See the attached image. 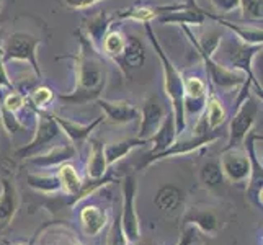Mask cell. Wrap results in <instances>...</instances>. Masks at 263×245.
Returning a JSON list of instances; mask_svg holds the SVG:
<instances>
[{
    "label": "cell",
    "instance_id": "obj_16",
    "mask_svg": "<svg viewBox=\"0 0 263 245\" xmlns=\"http://www.w3.org/2000/svg\"><path fill=\"white\" fill-rule=\"evenodd\" d=\"M183 222L185 225L188 224H193V228H198L201 232L204 234H210L214 235L219 232V219L217 216L210 210V208H192L183 217Z\"/></svg>",
    "mask_w": 263,
    "mask_h": 245
},
{
    "label": "cell",
    "instance_id": "obj_6",
    "mask_svg": "<svg viewBox=\"0 0 263 245\" xmlns=\"http://www.w3.org/2000/svg\"><path fill=\"white\" fill-rule=\"evenodd\" d=\"M134 196H136V180L133 175H128L123 180V213L120 216L121 229L128 243L141 239L139 217L134 210Z\"/></svg>",
    "mask_w": 263,
    "mask_h": 245
},
{
    "label": "cell",
    "instance_id": "obj_25",
    "mask_svg": "<svg viewBox=\"0 0 263 245\" xmlns=\"http://www.w3.org/2000/svg\"><path fill=\"white\" fill-rule=\"evenodd\" d=\"M144 144H147L146 139H139V138H134V139H123L120 142H111L103 149L105 152V159L108 165H113L115 162L121 160L123 157H126L131 150H134L136 147H141Z\"/></svg>",
    "mask_w": 263,
    "mask_h": 245
},
{
    "label": "cell",
    "instance_id": "obj_21",
    "mask_svg": "<svg viewBox=\"0 0 263 245\" xmlns=\"http://www.w3.org/2000/svg\"><path fill=\"white\" fill-rule=\"evenodd\" d=\"M76 154L77 150L72 144H64V146H58L51 149L49 152L43 154V156H33L28 162L38 167H51L70 160L72 157H76Z\"/></svg>",
    "mask_w": 263,
    "mask_h": 245
},
{
    "label": "cell",
    "instance_id": "obj_37",
    "mask_svg": "<svg viewBox=\"0 0 263 245\" xmlns=\"http://www.w3.org/2000/svg\"><path fill=\"white\" fill-rule=\"evenodd\" d=\"M108 245H128V240H126L123 229H121L120 217H116L111 224L110 234H108Z\"/></svg>",
    "mask_w": 263,
    "mask_h": 245
},
{
    "label": "cell",
    "instance_id": "obj_35",
    "mask_svg": "<svg viewBox=\"0 0 263 245\" xmlns=\"http://www.w3.org/2000/svg\"><path fill=\"white\" fill-rule=\"evenodd\" d=\"M26 103V98L23 97V93L20 92H16V90H10L2 100V103L0 105H4L7 110H10L13 113H16L18 110H22L23 105Z\"/></svg>",
    "mask_w": 263,
    "mask_h": 245
},
{
    "label": "cell",
    "instance_id": "obj_41",
    "mask_svg": "<svg viewBox=\"0 0 263 245\" xmlns=\"http://www.w3.org/2000/svg\"><path fill=\"white\" fill-rule=\"evenodd\" d=\"M196 240V234H195V228H186L181 234L180 240L177 242V245H192Z\"/></svg>",
    "mask_w": 263,
    "mask_h": 245
},
{
    "label": "cell",
    "instance_id": "obj_8",
    "mask_svg": "<svg viewBox=\"0 0 263 245\" xmlns=\"http://www.w3.org/2000/svg\"><path fill=\"white\" fill-rule=\"evenodd\" d=\"M219 165L222 175L232 183H243L250 178V159L246 152L239 150L237 147L222 150Z\"/></svg>",
    "mask_w": 263,
    "mask_h": 245
},
{
    "label": "cell",
    "instance_id": "obj_18",
    "mask_svg": "<svg viewBox=\"0 0 263 245\" xmlns=\"http://www.w3.org/2000/svg\"><path fill=\"white\" fill-rule=\"evenodd\" d=\"M111 22H113V18L108 16L106 12H98L97 15L90 16L84 23V30H85L84 34L87 36V40L92 43V46L98 52H102V43H103L105 34L110 30Z\"/></svg>",
    "mask_w": 263,
    "mask_h": 245
},
{
    "label": "cell",
    "instance_id": "obj_15",
    "mask_svg": "<svg viewBox=\"0 0 263 245\" xmlns=\"http://www.w3.org/2000/svg\"><path fill=\"white\" fill-rule=\"evenodd\" d=\"M206 20V15L203 8H199L195 0H188L186 7L177 12H170L165 15H160L157 22L160 23H168V25H203Z\"/></svg>",
    "mask_w": 263,
    "mask_h": 245
},
{
    "label": "cell",
    "instance_id": "obj_38",
    "mask_svg": "<svg viewBox=\"0 0 263 245\" xmlns=\"http://www.w3.org/2000/svg\"><path fill=\"white\" fill-rule=\"evenodd\" d=\"M211 4L214 5L216 10L222 13H232L234 10L240 8V0H211Z\"/></svg>",
    "mask_w": 263,
    "mask_h": 245
},
{
    "label": "cell",
    "instance_id": "obj_22",
    "mask_svg": "<svg viewBox=\"0 0 263 245\" xmlns=\"http://www.w3.org/2000/svg\"><path fill=\"white\" fill-rule=\"evenodd\" d=\"M154 203H156V206L160 211L174 213L175 210H178L180 204L183 203V192H181L180 188H177L175 185H164L157 192Z\"/></svg>",
    "mask_w": 263,
    "mask_h": 245
},
{
    "label": "cell",
    "instance_id": "obj_44",
    "mask_svg": "<svg viewBox=\"0 0 263 245\" xmlns=\"http://www.w3.org/2000/svg\"><path fill=\"white\" fill-rule=\"evenodd\" d=\"M2 4H4V2H2V0H0V10H2Z\"/></svg>",
    "mask_w": 263,
    "mask_h": 245
},
{
    "label": "cell",
    "instance_id": "obj_40",
    "mask_svg": "<svg viewBox=\"0 0 263 245\" xmlns=\"http://www.w3.org/2000/svg\"><path fill=\"white\" fill-rule=\"evenodd\" d=\"M2 87H7L8 90H13V84L10 77L7 74V69H5V62L2 59V51H0V88Z\"/></svg>",
    "mask_w": 263,
    "mask_h": 245
},
{
    "label": "cell",
    "instance_id": "obj_36",
    "mask_svg": "<svg viewBox=\"0 0 263 245\" xmlns=\"http://www.w3.org/2000/svg\"><path fill=\"white\" fill-rule=\"evenodd\" d=\"M240 8L246 18L261 20V0H240Z\"/></svg>",
    "mask_w": 263,
    "mask_h": 245
},
{
    "label": "cell",
    "instance_id": "obj_27",
    "mask_svg": "<svg viewBox=\"0 0 263 245\" xmlns=\"http://www.w3.org/2000/svg\"><path fill=\"white\" fill-rule=\"evenodd\" d=\"M124 44H126V36L120 30H108L102 43V54L118 62L123 54Z\"/></svg>",
    "mask_w": 263,
    "mask_h": 245
},
{
    "label": "cell",
    "instance_id": "obj_10",
    "mask_svg": "<svg viewBox=\"0 0 263 245\" xmlns=\"http://www.w3.org/2000/svg\"><path fill=\"white\" fill-rule=\"evenodd\" d=\"M186 4H134L128 8H123V10H118L115 18H120V20H136V22H142V23H149L151 20H157L160 15H165L170 12H177L185 8Z\"/></svg>",
    "mask_w": 263,
    "mask_h": 245
},
{
    "label": "cell",
    "instance_id": "obj_9",
    "mask_svg": "<svg viewBox=\"0 0 263 245\" xmlns=\"http://www.w3.org/2000/svg\"><path fill=\"white\" fill-rule=\"evenodd\" d=\"M217 138H219V133H217L216 129H213L210 133H206V134H193L192 138H188V139L175 141L164 152H159V154H156V156L146 157V160L141 163V167H147L149 163H152V162L167 159V157H172V156H180V154L183 156V154H190V152L199 149L201 146H206V144L214 142Z\"/></svg>",
    "mask_w": 263,
    "mask_h": 245
},
{
    "label": "cell",
    "instance_id": "obj_3",
    "mask_svg": "<svg viewBox=\"0 0 263 245\" xmlns=\"http://www.w3.org/2000/svg\"><path fill=\"white\" fill-rule=\"evenodd\" d=\"M41 40L38 36L26 31H13L4 40V44L0 46L2 51V59L7 64L8 61H25L33 67L38 79L43 77L40 62L36 59V49H38Z\"/></svg>",
    "mask_w": 263,
    "mask_h": 245
},
{
    "label": "cell",
    "instance_id": "obj_30",
    "mask_svg": "<svg viewBox=\"0 0 263 245\" xmlns=\"http://www.w3.org/2000/svg\"><path fill=\"white\" fill-rule=\"evenodd\" d=\"M199 180L206 188H216L222 183L224 175H222V170L219 162L211 160V162H206L204 165L199 170Z\"/></svg>",
    "mask_w": 263,
    "mask_h": 245
},
{
    "label": "cell",
    "instance_id": "obj_1",
    "mask_svg": "<svg viewBox=\"0 0 263 245\" xmlns=\"http://www.w3.org/2000/svg\"><path fill=\"white\" fill-rule=\"evenodd\" d=\"M80 49L76 59V88L70 93L59 95L61 102L67 105H84L102 97L106 87L108 72L103 62V54L98 52L87 40L82 30L77 31Z\"/></svg>",
    "mask_w": 263,
    "mask_h": 245
},
{
    "label": "cell",
    "instance_id": "obj_4",
    "mask_svg": "<svg viewBox=\"0 0 263 245\" xmlns=\"http://www.w3.org/2000/svg\"><path fill=\"white\" fill-rule=\"evenodd\" d=\"M226 48V56H228V64L232 67V70H239L246 76L250 82L257 85V90L261 97V85L257 82L255 76H253L252 70V61L257 56V52H261V44H250V43H243L239 41V38H232Z\"/></svg>",
    "mask_w": 263,
    "mask_h": 245
},
{
    "label": "cell",
    "instance_id": "obj_20",
    "mask_svg": "<svg viewBox=\"0 0 263 245\" xmlns=\"http://www.w3.org/2000/svg\"><path fill=\"white\" fill-rule=\"evenodd\" d=\"M52 116H54V120H56L59 129L64 131L69 136V139L72 142H82L84 139H87L88 136H90V133H92L97 128V126L103 121V116H100V118H97V120L92 121L90 124H80V123H76V121L66 120V118H61L58 115H52Z\"/></svg>",
    "mask_w": 263,
    "mask_h": 245
},
{
    "label": "cell",
    "instance_id": "obj_45",
    "mask_svg": "<svg viewBox=\"0 0 263 245\" xmlns=\"http://www.w3.org/2000/svg\"><path fill=\"white\" fill-rule=\"evenodd\" d=\"M18 245H23V243H18Z\"/></svg>",
    "mask_w": 263,
    "mask_h": 245
},
{
    "label": "cell",
    "instance_id": "obj_7",
    "mask_svg": "<svg viewBox=\"0 0 263 245\" xmlns=\"http://www.w3.org/2000/svg\"><path fill=\"white\" fill-rule=\"evenodd\" d=\"M36 115H38V128H36V133L33 136V139L30 141V144H26L25 147L18 149L16 150V157H30L34 156V152L41 149L44 144L51 142L56 136L59 134V126L54 120L52 113L48 111H43V110H36Z\"/></svg>",
    "mask_w": 263,
    "mask_h": 245
},
{
    "label": "cell",
    "instance_id": "obj_19",
    "mask_svg": "<svg viewBox=\"0 0 263 245\" xmlns=\"http://www.w3.org/2000/svg\"><path fill=\"white\" fill-rule=\"evenodd\" d=\"M18 208V193L10 180H2V193H0V229L12 222Z\"/></svg>",
    "mask_w": 263,
    "mask_h": 245
},
{
    "label": "cell",
    "instance_id": "obj_24",
    "mask_svg": "<svg viewBox=\"0 0 263 245\" xmlns=\"http://www.w3.org/2000/svg\"><path fill=\"white\" fill-rule=\"evenodd\" d=\"M105 146L98 139H92L90 142V159L87 165V177L88 178H102L106 174L108 163L105 159Z\"/></svg>",
    "mask_w": 263,
    "mask_h": 245
},
{
    "label": "cell",
    "instance_id": "obj_31",
    "mask_svg": "<svg viewBox=\"0 0 263 245\" xmlns=\"http://www.w3.org/2000/svg\"><path fill=\"white\" fill-rule=\"evenodd\" d=\"M28 185L34 190H38V192H43V193H54L61 190V181L58 178V175H33L30 174L28 175Z\"/></svg>",
    "mask_w": 263,
    "mask_h": 245
},
{
    "label": "cell",
    "instance_id": "obj_32",
    "mask_svg": "<svg viewBox=\"0 0 263 245\" xmlns=\"http://www.w3.org/2000/svg\"><path fill=\"white\" fill-rule=\"evenodd\" d=\"M183 87H185V97L188 98H206L208 85L203 79L199 77H186L183 79Z\"/></svg>",
    "mask_w": 263,
    "mask_h": 245
},
{
    "label": "cell",
    "instance_id": "obj_34",
    "mask_svg": "<svg viewBox=\"0 0 263 245\" xmlns=\"http://www.w3.org/2000/svg\"><path fill=\"white\" fill-rule=\"evenodd\" d=\"M0 118H2V124L8 134H15L23 128V124L18 121V118L13 111L7 110L4 105H0Z\"/></svg>",
    "mask_w": 263,
    "mask_h": 245
},
{
    "label": "cell",
    "instance_id": "obj_42",
    "mask_svg": "<svg viewBox=\"0 0 263 245\" xmlns=\"http://www.w3.org/2000/svg\"><path fill=\"white\" fill-rule=\"evenodd\" d=\"M56 245H84V243H80L76 237H72L70 234H61Z\"/></svg>",
    "mask_w": 263,
    "mask_h": 245
},
{
    "label": "cell",
    "instance_id": "obj_14",
    "mask_svg": "<svg viewBox=\"0 0 263 245\" xmlns=\"http://www.w3.org/2000/svg\"><path fill=\"white\" fill-rule=\"evenodd\" d=\"M144 61H146V49L142 46V41L134 34H128L126 36V44L120 61L116 62L120 69L124 72L126 76L129 74L131 70L139 69Z\"/></svg>",
    "mask_w": 263,
    "mask_h": 245
},
{
    "label": "cell",
    "instance_id": "obj_2",
    "mask_svg": "<svg viewBox=\"0 0 263 245\" xmlns=\"http://www.w3.org/2000/svg\"><path fill=\"white\" fill-rule=\"evenodd\" d=\"M146 33L149 36V41L152 44V48L156 49L157 56L162 62V70H164V88H165L167 97L172 102V108H174L172 115H174V120H175L177 134L180 136L185 131V126H186L185 108H183V102H185L183 79L185 77L181 76V72L174 66V62L168 59L164 48L160 46V43L157 41V36H156V33H154L151 23H146Z\"/></svg>",
    "mask_w": 263,
    "mask_h": 245
},
{
    "label": "cell",
    "instance_id": "obj_39",
    "mask_svg": "<svg viewBox=\"0 0 263 245\" xmlns=\"http://www.w3.org/2000/svg\"><path fill=\"white\" fill-rule=\"evenodd\" d=\"M100 2H103V0H64V4L70 8H74V10H82V8H88Z\"/></svg>",
    "mask_w": 263,
    "mask_h": 245
},
{
    "label": "cell",
    "instance_id": "obj_12",
    "mask_svg": "<svg viewBox=\"0 0 263 245\" xmlns=\"http://www.w3.org/2000/svg\"><path fill=\"white\" fill-rule=\"evenodd\" d=\"M139 115H141V128H139L138 138L147 141L151 136L156 134L160 123L164 121V118H165L164 105L160 103L157 95H151L146 102H144L142 111H139Z\"/></svg>",
    "mask_w": 263,
    "mask_h": 245
},
{
    "label": "cell",
    "instance_id": "obj_5",
    "mask_svg": "<svg viewBox=\"0 0 263 245\" xmlns=\"http://www.w3.org/2000/svg\"><path fill=\"white\" fill-rule=\"evenodd\" d=\"M258 115V103L257 100L252 97H247L240 105H237V111H235L232 121H231V129H229V142L226 149H234L237 147L240 142H243L246 136L252 131V126L255 123V118Z\"/></svg>",
    "mask_w": 263,
    "mask_h": 245
},
{
    "label": "cell",
    "instance_id": "obj_13",
    "mask_svg": "<svg viewBox=\"0 0 263 245\" xmlns=\"http://www.w3.org/2000/svg\"><path fill=\"white\" fill-rule=\"evenodd\" d=\"M95 102L100 105V108L105 111L108 121H111L115 124H124V123H131L139 118V110L129 102H124V100H105V98H97Z\"/></svg>",
    "mask_w": 263,
    "mask_h": 245
},
{
    "label": "cell",
    "instance_id": "obj_23",
    "mask_svg": "<svg viewBox=\"0 0 263 245\" xmlns=\"http://www.w3.org/2000/svg\"><path fill=\"white\" fill-rule=\"evenodd\" d=\"M80 221L87 235H97L106 224V213L98 206H84L80 211Z\"/></svg>",
    "mask_w": 263,
    "mask_h": 245
},
{
    "label": "cell",
    "instance_id": "obj_43",
    "mask_svg": "<svg viewBox=\"0 0 263 245\" xmlns=\"http://www.w3.org/2000/svg\"><path fill=\"white\" fill-rule=\"evenodd\" d=\"M128 245H157V243L154 240H151V239H138L136 242H131Z\"/></svg>",
    "mask_w": 263,
    "mask_h": 245
},
{
    "label": "cell",
    "instance_id": "obj_29",
    "mask_svg": "<svg viewBox=\"0 0 263 245\" xmlns=\"http://www.w3.org/2000/svg\"><path fill=\"white\" fill-rule=\"evenodd\" d=\"M204 108V118L210 129H217L219 126H222V123L226 121V110L219 100L216 97H211L210 100H206Z\"/></svg>",
    "mask_w": 263,
    "mask_h": 245
},
{
    "label": "cell",
    "instance_id": "obj_17",
    "mask_svg": "<svg viewBox=\"0 0 263 245\" xmlns=\"http://www.w3.org/2000/svg\"><path fill=\"white\" fill-rule=\"evenodd\" d=\"M178 138L177 134V128H175V120H174V115H168L164 118V121L160 123L159 129L156 131V134L151 136L147 139V144H154L152 150L147 154V157L151 156H156L159 152H164L167 147H170Z\"/></svg>",
    "mask_w": 263,
    "mask_h": 245
},
{
    "label": "cell",
    "instance_id": "obj_26",
    "mask_svg": "<svg viewBox=\"0 0 263 245\" xmlns=\"http://www.w3.org/2000/svg\"><path fill=\"white\" fill-rule=\"evenodd\" d=\"M204 15L208 18H213V20H216L219 25L222 26H228L229 30L235 31L237 33V38L242 40L243 43H250V44H261V38H263V33H261V28H243V26H239V25H234L228 20H224V18L217 16V15H213V13H208L204 12Z\"/></svg>",
    "mask_w": 263,
    "mask_h": 245
},
{
    "label": "cell",
    "instance_id": "obj_33",
    "mask_svg": "<svg viewBox=\"0 0 263 245\" xmlns=\"http://www.w3.org/2000/svg\"><path fill=\"white\" fill-rule=\"evenodd\" d=\"M52 98H54L52 88H49L46 85H41L33 90L28 100L34 110H43V108H46L52 102Z\"/></svg>",
    "mask_w": 263,
    "mask_h": 245
},
{
    "label": "cell",
    "instance_id": "obj_11",
    "mask_svg": "<svg viewBox=\"0 0 263 245\" xmlns=\"http://www.w3.org/2000/svg\"><path fill=\"white\" fill-rule=\"evenodd\" d=\"M199 56L203 58L204 66H206V72L210 76L211 82L214 85L221 87V88H234L243 85V82L247 80V77L239 70H232L228 66H222L219 62H216L213 59V56H208L206 52L199 51Z\"/></svg>",
    "mask_w": 263,
    "mask_h": 245
},
{
    "label": "cell",
    "instance_id": "obj_28",
    "mask_svg": "<svg viewBox=\"0 0 263 245\" xmlns=\"http://www.w3.org/2000/svg\"><path fill=\"white\" fill-rule=\"evenodd\" d=\"M58 178L61 181V188L70 196H76L80 186H82V180H80L77 170L70 163H62L58 172Z\"/></svg>",
    "mask_w": 263,
    "mask_h": 245
}]
</instances>
